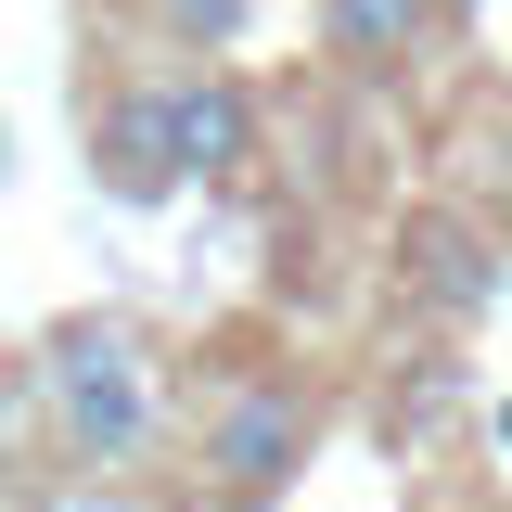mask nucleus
<instances>
[{"mask_svg": "<svg viewBox=\"0 0 512 512\" xmlns=\"http://www.w3.org/2000/svg\"><path fill=\"white\" fill-rule=\"evenodd\" d=\"M39 410H52V448L77 474H141V461L167 448V359H154V333L116 320V308L52 320V346H39Z\"/></svg>", "mask_w": 512, "mask_h": 512, "instance_id": "obj_1", "label": "nucleus"}, {"mask_svg": "<svg viewBox=\"0 0 512 512\" xmlns=\"http://www.w3.org/2000/svg\"><path fill=\"white\" fill-rule=\"evenodd\" d=\"M320 448V397L295 372H231L205 397V423H192V487L218 512H269L295 474H308Z\"/></svg>", "mask_w": 512, "mask_h": 512, "instance_id": "obj_2", "label": "nucleus"}, {"mask_svg": "<svg viewBox=\"0 0 512 512\" xmlns=\"http://www.w3.org/2000/svg\"><path fill=\"white\" fill-rule=\"evenodd\" d=\"M397 295L423 320H487L500 308V231L461 218V205H423V218L397 231Z\"/></svg>", "mask_w": 512, "mask_h": 512, "instance_id": "obj_3", "label": "nucleus"}, {"mask_svg": "<svg viewBox=\"0 0 512 512\" xmlns=\"http://www.w3.org/2000/svg\"><path fill=\"white\" fill-rule=\"evenodd\" d=\"M90 180L116 205H167L180 192V128H167V77H128L90 103Z\"/></svg>", "mask_w": 512, "mask_h": 512, "instance_id": "obj_4", "label": "nucleus"}, {"mask_svg": "<svg viewBox=\"0 0 512 512\" xmlns=\"http://www.w3.org/2000/svg\"><path fill=\"white\" fill-rule=\"evenodd\" d=\"M167 128H180V180H231L256 154V90L231 64H192V77H167Z\"/></svg>", "mask_w": 512, "mask_h": 512, "instance_id": "obj_5", "label": "nucleus"}, {"mask_svg": "<svg viewBox=\"0 0 512 512\" xmlns=\"http://www.w3.org/2000/svg\"><path fill=\"white\" fill-rule=\"evenodd\" d=\"M436 26H448V0H320V52L346 77H410L436 52Z\"/></svg>", "mask_w": 512, "mask_h": 512, "instance_id": "obj_6", "label": "nucleus"}, {"mask_svg": "<svg viewBox=\"0 0 512 512\" xmlns=\"http://www.w3.org/2000/svg\"><path fill=\"white\" fill-rule=\"evenodd\" d=\"M154 26H167L180 52H231V39L256 26V0H154Z\"/></svg>", "mask_w": 512, "mask_h": 512, "instance_id": "obj_7", "label": "nucleus"}]
</instances>
